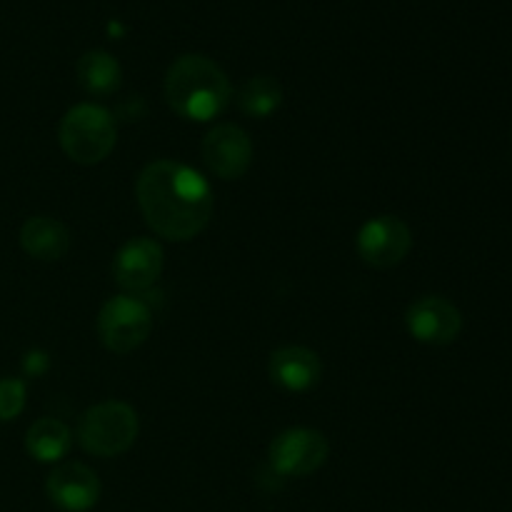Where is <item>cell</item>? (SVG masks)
<instances>
[{"instance_id": "obj_1", "label": "cell", "mask_w": 512, "mask_h": 512, "mask_svg": "<svg viewBox=\"0 0 512 512\" xmlns=\"http://www.w3.org/2000/svg\"><path fill=\"white\" fill-rule=\"evenodd\" d=\"M135 200L148 228L170 243L198 238L215 210L208 180L178 160H155L145 165L135 180Z\"/></svg>"}, {"instance_id": "obj_2", "label": "cell", "mask_w": 512, "mask_h": 512, "mask_svg": "<svg viewBox=\"0 0 512 512\" xmlns=\"http://www.w3.org/2000/svg\"><path fill=\"white\" fill-rule=\"evenodd\" d=\"M165 100L180 118L205 123L225 113L233 85L215 60L188 53L175 58L165 73Z\"/></svg>"}, {"instance_id": "obj_3", "label": "cell", "mask_w": 512, "mask_h": 512, "mask_svg": "<svg viewBox=\"0 0 512 512\" xmlns=\"http://www.w3.org/2000/svg\"><path fill=\"white\" fill-rule=\"evenodd\" d=\"M63 153L78 165H98L118 143V125L110 110L95 103L73 105L58 128Z\"/></svg>"}, {"instance_id": "obj_4", "label": "cell", "mask_w": 512, "mask_h": 512, "mask_svg": "<svg viewBox=\"0 0 512 512\" xmlns=\"http://www.w3.org/2000/svg\"><path fill=\"white\" fill-rule=\"evenodd\" d=\"M140 420L135 408L123 400H105L83 413L78 423V443L95 458H118L138 440Z\"/></svg>"}, {"instance_id": "obj_5", "label": "cell", "mask_w": 512, "mask_h": 512, "mask_svg": "<svg viewBox=\"0 0 512 512\" xmlns=\"http://www.w3.org/2000/svg\"><path fill=\"white\" fill-rule=\"evenodd\" d=\"M153 330V310L143 295H115L98 313V338L110 353H133Z\"/></svg>"}, {"instance_id": "obj_6", "label": "cell", "mask_w": 512, "mask_h": 512, "mask_svg": "<svg viewBox=\"0 0 512 512\" xmlns=\"http://www.w3.org/2000/svg\"><path fill=\"white\" fill-rule=\"evenodd\" d=\"M330 455L328 438L313 428H288L270 443V468L283 478H305L325 465Z\"/></svg>"}, {"instance_id": "obj_7", "label": "cell", "mask_w": 512, "mask_h": 512, "mask_svg": "<svg viewBox=\"0 0 512 512\" xmlns=\"http://www.w3.org/2000/svg\"><path fill=\"white\" fill-rule=\"evenodd\" d=\"M355 248L365 265L375 270H390L408 258L413 248V233L398 215H378L358 230Z\"/></svg>"}, {"instance_id": "obj_8", "label": "cell", "mask_w": 512, "mask_h": 512, "mask_svg": "<svg viewBox=\"0 0 512 512\" xmlns=\"http://www.w3.org/2000/svg\"><path fill=\"white\" fill-rule=\"evenodd\" d=\"M203 160L220 180H238L253 163V140L240 125L218 123L203 138Z\"/></svg>"}, {"instance_id": "obj_9", "label": "cell", "mask_w": 512, "mask_h": 512, "mask_svg": "<svg viewBox=\"0 0 512 512\" xmlns=\"http://www.w3.org/2000/svg\"><path fill=\"white\" fill-rule=\"evenodd\" d=\"M405 325L418 343L443 348V345L458 340L460 330H463V315L448 298L425 295L410 305L405 313Z\"/></svg>"}, {"instance_id": "obj_10", "label": "cell", "mask_w": 512, "mask_h": 512, "mask_svg": "<svg viewBox=\"0 0 512 512\" xmlns=\"http://www.w3.org/2000/svg\"><path fill=\"white\" fill-rule=\"evenodd\" d=\"M163 248L153 238H133L115 253L113 278L128 295H145L163 275Z\"/></svg>"}, {"instance_id": "obj_11", "label": "cell", "mask_w": 512, "mask_h": 512, "mask_svg": "<svg viewBox=\"0 0 512 512\" xmlns=\"http://www.w3.org/2000/svg\"><path fill=\"white\" fill-rule=\"evenodd\" d=\"M45 493L55 508L65 512H88L100 500V480L88 465L63 463L50 470Z\"/></svg>"}, {"instance_id": "obj_12", "label": "cell", "mask_w": 512, "mask_h": 512, "mask_svg": "<svg viewBox=\"0 0 512 512\" xmlns=\"http://www.w3.org/2000/svg\"><path fill=\"white\" fill-rule=\"evenodd\" d=\"M268 373L275 385L290 393H305V390L315 388L323 375V363H320L318 353L305 345H285L270 353Z\"/></svg>"}, {"instance_id": "obj_13", "label": "cell", "mask_w": 512, "mask_h": 512, "mask_svg": "<svg viewBox=\"0 0 512 512\" xmlns=\"http://www.w3.org/2000/svg\"><path fill=\"white\" fill-rule=\"evenodd\" d=\"M20 248L35 260L55 263L70 250V230L48 215H33L20 228Z\"/></svg>"}, {"instance_id": "obj_14", "label": "cell", "mask_w": 512, "mask_h": 512, "mask_svg": "<svg viewBox=\"0 0 512 512\" xmlns=\"http://www.w3.org/2000/svg\"><path fill=\"white\" fill-rule=\"evenodd\" d=\"M73 448V433L58 418H40L25 433V450L38 463H60Z\"/></svg>"}, {"instance_id": "obj_15", "label": "cell", "mask_w": 512, "mask_h": 512, "mask_svg": "<svg viewBox=\"0 0 512 512\" xmlns=\"http://www.w3.org/2000/svg\"><path fill=\"white\" fill-rule=\"evenodd\" d=\"M75 75H78L80 88L95 98L113 95L120 88V78H123L120 63L105 50H88L75 65Z\"/></svg>"}, {"instance_id": "obj_16", "label": "cell", "mask_w": 512, "mask_h": 512, "mask_svg": "<svg viewBox=\"0 0 512 512\" xmlns=\"http://www.w3.org/2000/svg\"><path fill=\"white\" fill-rule=\"evenodd\" d=\"M235 103L250 118H268L283 103V88L275 78L270 75H255V78L245 80L240 85Z\"/></svg>"}, {"instance_id": "obj_17", "label": "cell", "mask_w": 512, "mask_h": 512, "mask_svg": "<svg viewBox=\"0 0 512 512\" xmlns=\"http://www.w3.org/2000/svg\"><path fill=\"white\" fill-rule=\"evenodd\" d=\"M28 390L20 378H0V423H10L25 408Z\"/></svg>"}, {"instance_id": "obj_18", "label": "cell", "mask_w": 512, "mask_h": 512, "mask_svg": "<svg viewBox=\"0 0 512 512\" xmlns=\"http://www.w3.org/2000/svg\"><path fill=\"white\" fill-rule=\"evenodd\" d=\"M23 368L28 375H40L45 368H48V358L43 353H30L28 358L23 360Z\"/></svg>"}]
</instances>
